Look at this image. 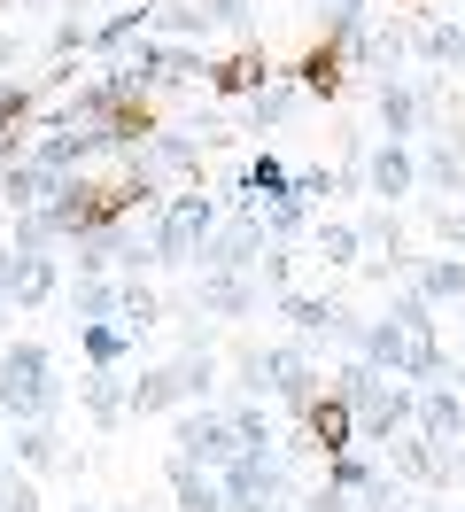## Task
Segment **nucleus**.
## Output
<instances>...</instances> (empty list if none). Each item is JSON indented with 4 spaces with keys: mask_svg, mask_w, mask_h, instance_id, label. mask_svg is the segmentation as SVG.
<instances>
[{
    "mask_svg": "<svg viewBox=\"0 0 465 512\" xmlns=\"http://www.w3.org/2000/svg\"><path fill=\"white\" fill-rule=\"evenodd\" d=\"M55 412H62V381L47 342H8L0 350V419L31 427V419H55Z\"/></svg>",
    "mask_w": 465,
    "mask_h": 512,
    "instance_id": "obj_1",
    "label": "nucleus"
},
{
    "mask_svg": "<svg viewBox=\"0 0 465 512\" xmlns=\"http://www.w3.org/2000/svg\"><path fill=\"white\" fill-rule=\"evenodd\" d=\"M217 233V202L202 187H186V194H171L163 210H155V233H148V256L155 264H194V249Z\"/></svg>",
    "mask_w": 465,
    "mask_h": 512,
    "instance_id": "obj_2",
    "label": "nucleus"
},
{
    "mask_svg": "<svg viewBox=\"0 0 465 512\" xmlns=\"http://www.w3.org/2000/svg\"><path fill=\"white\" fill-rule=\"evenodd\" d=\"M217 489L233 497V512H279L287 505V466H279L272 450H233L217 466Z\"/></svg>",
    "mask_w": 465,
    "mask_h": 512,
    "instance_id": "obj_3",
    "label": "nucleus"
},
{
    "mask_svg": "<svg viewBox=\"0 0 465 512\" xmlns=\"http://www.w3.org/2000/svg\"><path fill=\"white\" fill-rule=\"evenodd\" d=\"M171 443H179L171 458H179V466H202V474H217V466L241 450V443H233V419L210 412V404H202V412H186L179 427H171Z\"/></svg>",
    "mask_w": 465,
    "mask_h": 512,
    "instance_id": "obj_4",
    "label": "nucleus"
},
{
    "mask_svg": "<svg viewBox=\"0 0 465 512\" xmlns=\"http://www.w3.org/2000/svg\"><path fill=\"white\" fill-rule=\"evenodd\" d=\"M256 365H264V388L287 396L295 412H303L310 396H326V373L310 365V342H272V350H256Z\"/></svg>",
    "mask_w": 465,
    "mask_h": 512,
    "instance_id": "obj_5",
    "label": "nucleus"
},
{
    "mask_svg": "<svg viewBox=\"0 0 465 512\" xmlns=\"http://www.w3.org/2000/svg\"><path fill=\"white\" fill-rule=\"evenodd\" d=\"M202 55H194V39H140L132 55H124V78L132 86H179V78H202Z\"/></svg>",
    "mask_w": 465,
    "mask_h": 512,
    "instance_id": "obj_6",
    "label": "nucleus"
},
{
    "mask_svg": "<svg viewBox=\"0 0 465 512\" xmlns=\"http://www.w3.org/2000/svg\"><path fill=\"white\" fill-rule=\"evenodd\" d=\"M295 450H318V458H334V450H357V412H349V396H310L303 404V435Z\"/></svg>",
    "mask_w": 465,
    "mask_h": 512,
    "instance_id": "obj_7",
    "label": "nucleus"
},
{
    "mask_svg": "<svg viewBox=\"0 0 465 512\" xmlns=\"http://www.w3.org/2000/svg\"><path fill=\"white\" fill-rule=\"evenodd\" d=\"M411 427L427 435V443H465V396L442 381H419L411 388Z\"/></svg>",
    "mask_w": 465,
    "mask_h": 512,
    "instance_id": "obj_8",
    "label": "nucleus"
},
{
    "mask_svg": "<svg viewBox=\"0 0 465 512\" xmlns=\"http://www.w3.org/2000/svg\"><path fill=\"white\" fill-rule=\"evenodd\" d=\"M62 295V264L47 249L39 256H24V249H8V303L16 311H39V303H55Z\"/></svg>",
    "mask_w": 465,
    "mask_h": 512,
    "instance_id": "obj_9",
    "label": "nucleus"
},
{
    "mask_svg": "<svg viewBox=\"0 0 465 512\" xmlns=\"http://www.w3.org/2000/svg\"><path fill=\"white\" fill-rule=\"evenodd\" d=\"M202 78H210V94H248V101H256L279 78V63L264 55V47H233V55H217Z\"/></svg>",
    "mask_w": 465,
    "mask_h": 512,
    "instance_id": "obj_10",
    "label": "nucleus"
},
{
    "mask_svg": "<svg viewBox=\"0 0 465 512\" xmlns=\"http://www.w3.org/2000/svg\"><path fill=\"white\" fill-rule=\"evenodd\" d=\"M365 187L380 194L388 210L419 187V156H411V140H380V148H372V156H365Z\"/></svg>",
    "mask_w": 465,
    "mask_h": 512,
    "instance_id": "obj_11",
    "label": "nucleus"
},
{
    "mask_svg": "<svg viewBox=\"0 0 465 512\" xmlns=\"http://www.w3.org/2000/svg\"><path fill=\"white\" fill-rule=\"evenodd\" d=\"M287 86L303 101H334L341 86H349V63H341V39H318V47H303V63L287 70Z\"/></svg>",
    "mask_w": 465,
    "mask_h": 512,
    "instance_id": "obj_12",
    "label": "nucleus"
},
{
    "mask_svg": "<svg viewBox=\"0 0 465 512\" xmlns=\"http://www.w3.org/2000/svg\"><path fill=\"white\" fill-rule=\"evenodd\" d=\"M31 163H39V171H47V179H70V171H78V163L86 156H101V148H93V132L86 125H47V140H39V148H24Z\"/></svg>",
    "mask_w": 465,
    "mask_h": 512,
    "instance_id": "obj_13",
    "label": "nucleus"
},
{
    "mask_svg": "<svg viewBox=\"0 0 465 512\" xmlns=\"http://www.w3.org/2000/svg\"><path fill=\"white\" fill-rule=\"evenodd\" d=\"M256 272H202V295H194V303H202V311H210V319H248V311H256Z\"/></svg>",
    "mask_w": 465,
    "mask_h": 512,
    "instance_id": "obj_14",
    "label": "nucleus"
},
{
    "mask_svg": "<svg viewBox=\"0 0 465 512\" xmlns=\"http://www.w3.org/2000/svg\"><path fill=\"white\" fill-rule=\"evenodd\" d=\"M8 458H16V466H31V474H55V466H62L55 419H31V427H16V435H8Z\"/></svg>",
    "mask_w": 465,
    "mask_h": 512,
    "instance_id": "obj_15",
    "label": "nucleus"
},
{
    "mask_svg": "<svg viewBox=\"0 0 465 512\" xmlns=\"http://www.w3.org/2000/svg\"><path fill=\"white\" fill-rule=\"evenodd\" d=\"M372 109H380V132H388V140H411V132H419V86H403L396 70L380 78V101H372Z\"/></svg>",
    "mask_w": 465,
    "mask_h": 512,
    "instance_id": "obj_16",
    "label": "nucleus"
},
{
    "mask_svg": "<svg viewBox=\"0 0 465 512\" xmlns=\"http://www.w3.org/2000/svg\"><path fill=\"white\" fill-rule=\"evenodd\" d=\"M78 396H86V412H93V427H117V419L132 412V396H124V381H117V365H93L86 381H78Z\"/></svg>",
    "mask_w": 465,
    "mask_h": 512,
    "instance_id": "obj_17",
    "label": "nucleus"
},
{
    "mask_svg": "<svg viewBox=\"0 0 465 512\" xmlns=\"http://www.w3.org/2000/svg\"><path fill=\"white\" fill-rule=\"evenodd\" d=\"M171 497H179V512H233V497L217 489V474L179 466V458H171Z\"/></svg>",
    "mask_w": 465,
    "mask_h": 512,
    "instance_id": "obj_18",
    "label": "nucleus"
},
{
    "mask_svg": "<svg viewBox=\"0 0 465 512\" xmlns=\"http://www.w3.org/2000/svg\"><path fill=\"white\" fill-rule=\"evenodd\" d=\"M47 187H55V179H47L31 156H8V163H0V202H8V210H39Z\"/></svg>",
    "mask_w": 465,
    "mask_h": 512,
    "instance_id": "obj_19",
    "label": "nucleus"
},
{
    "mask_svg": "<svg viewBox=\"0 0 465 512\" xmlns=\"http://www.w3.org/2000/svg\"><path fill=\"white\" fill-rule=\"evenodd\" d=\"M419 179H434V187L465 194V125H458V132H442L427 156H419Z\"/></svg>",
    "mask_w": 465,
    "mask_h": 512,
    "instance_id": "obj_20",
    "label": "nucleus"
},
{
    "mask_svg": "<svg viewBox=\"0 0 465 512\" xmlns=\"http://www.w3.org/2000/svg\"><path fill=\"white\" fill-rule=\"evenodd\" d=\"M419 295H427V303H465V256L458 249L427 256V264H419Z\"/></svg>",
    "mask_w": 465,
    "mask_h": 512,
    "instance_id": "obj_21",
    "label": "nucleus"
},
{
    "mask_svg": "<svg viewBox=\"0 0 465 512\" xmlns=\"http://www.w3.org/2000/svg\"><path fill=\"white\" fill-rule=\"evenodd\" d=\"M78 350H86V365H124V357H132V334H124L117 319H86L78 326Z\"/></svg>",
    "mask_w": 465,
    "mask_h": 512,
    "instance_id": "obj_22",
    "label": "nucleus"
},
{
    "mask_svg": "<svg viewBox=\"0 0 465 512\" xmlns=\"http://www.w3.org/2000/svg\"><path fill=\"white\" fill-rule=\"evenodd\" d=\"M124 396H132V412H179L186 404L179 381H171V365H148L140 381H124Z\"/></svg>",
    "mask_w": 465,
    "mask_h": 512,
    "instance_id": "obj_23",
    "label": "nucleus"
},
{
    "mask_svg": "<svg viewBox=\"0 0 465 512\" xmlns=\"http://www.w3.org/2000/svg\"><path fill=\"white\" fill-rule=\"evenodd\" d=\"M287 187H295V171H287V163H279V156H256V163H248V171H241V194H248V202H256V210H264V202H279V194H287Z\"/></svg>",
    "mask_w": 465,
    "mask_h": 512,
    "instance_id": "obj_24",
    "label": "nucleus"
},
{
    "mask_svg": "<svg viewBox=\"0 0 465 512\" xmlns=\"http://www.w3.org/2000/svg\"><path fill=\"white\" fill-rule=\"evenodd\" d=\"M171 381H179L186 404H202V396L217 388V357L210 350H179V357H171Z\"/></svg>",
    "mask_w": 465,
    "mask_h": 512,
    "instance_id": "obj_25",
    "label": "nucleus"
},
{
    "mask_svg": "<svg viewBox=\"0 0 465 512\" xmlns=\"http://www.w3.org/2000/svg\"><path fill=\"white\" fill-rule=\"evenodd\" d=\"M155 319H163V303H155V288H140V280H124V288H117V326L132 334V342H140V334H148Z\"/></svg>",
    "mask_w": 465,
    "mask_h": 512,
    "instance_id": "obj_26",
    "label": "nucleus"
},
{
    "mask_svg": "<svg viewBox=\"0 0 465 512\" xmlns=\"http://www.w3.org/2000/svg\"><path fill=\"white\" fill-rule=\"evenodd\" d=\"M155 39H202L210 32V24H202V8H194V0H155Z\"/></svg>",
    "mask_w": 465,
    "mask_h": 512,
    "instance_id": "obj_27",
    "label": "nucleus"
},
{
    "mask_svg": "<svg viewBox=\"0 0 465 512\" xmlns=\"http://www.w3.org/2000/svg\"><path fill=\"white\" fill-rule=\"evenodd\" d=\"M70 319H117V288L109 280H70Z\"/></svg>",
    "mask_w": 465,
    "mask_h": 512,
    "instance_id": "obj_28",
    "label": "nucleus"
},
{
    "mask_svg": "<svg viewBox=\"0 0 465 512\" xmlns=\"http://www.w3.org/2000/svg\"><path fill=\"white\" fill-rule=\"evenodd\" d=\"M365 481H372V458H357V450H334V458H326V489H341V497H357Z\"/></svg>",
    "mask_w": 465,
    "mask_h": 512,
    "instance_id": "obj_29",
    "label": "nucleus"
},
{
    "mask_svg": "<svg viewBox=\"0 0 465 512\" xmlns=\"http://www.w3.org/2000/svg\"><path fill=\"white\" fill-rule=\"evenodd\" d=\"M233 443L241 450H272V419H264V404H233Z\"/></svg>",
    "mask_w": 465,
    "mask_h": 512,
    "instance_id": "obj_30",
    "label": "nucleus"
},
{
    "mask_svg": "<svg viewBox=\"0 0 465 512\" xmlns=\"http://www.w3.org/2000/svg\"><path fill=\"white\" fill-rule=\"evenodd\" d=\"M318 256H326V264H357V256H365V233H357V225H318Z\"/></svg>",
    "mask_w": 465,
    "mask_h": 512,
    "instance_id": "obj_31",
    "label": "nucleus"
},
{
    "mask_svg": "<svg viewBox=\"0 0 465 512\" xmlns=\"http://www.w3.org/2000/svg\"><path fill=\"white\" fill-rule=\"evenodd\" d=\"M295 86H264V94H256V132H272V125H287V117H295Z\"/></svg>",
    "mask_w": 465,
    "mask_h": 512,
    "instance_id": "obj_32",
    "label": "nucleus"
},
{
    "mask_svg": "<svg viewBox=\"0 0 465 512\" xmlns=\"http://www.w3.org/2000/svg\"><path fill=\"white\" fill-rule=\"evenodd\" d=\"M86 39H93V24L62 16V24H55V39H47V55H55V63H70V55H86Z\"/></svg>",
    "mask_w": 465,
    "mask_h": 512,
    "instance_id": "obj_33",
    "label": "nucleus"
},
{
    "mask_svg": "<svg viewBox=\"0 0 465 512\" xmlns=\"http://www.w3.org/2000/svg\"><path fill=\"white\" fill-rule=\"evenodd\" d=\"M0 512H39V489L24 474H0Z\"/></svg>",
    "mask_w": 465,
    "mask_h": 512,
    "instance_id": "obj_34",
    "label": "nucleus"
},
{
    "mask_svg": "<svg viewBox=\"0 0 465 512\" xmlns=\"http://www.w3.org/2000/svg\"><path fill=\"white\" fill-rule=\"evenodd\" d=\"M194 8H202V24H248V0H194Z\"/></svg>",
    "mask_w": 465,
    "mask_h": 512,
    "instance_id": "obj_35",
    "label": "nucleus"
},
{
    "mask_svg": "<svg viewBox=\"0 0 465 512\" xmlns=\"http://www.w3.org/2000/svg\"><path fill=\"white\" fill-rule=\"evenodd\" d=\"M434 233H442V249H465V210H434Z\"/></svg>",
    "mask_w": 465,
    "mask_h": 512,
    "instance_id": "obj_36",
    "label": "nucleus"
},
{
    "mask_svg": "<svg viewBox=\"0 0 465 512\" xmlns=\"http://www.w3.org/2000/svg\"><path fill=\"white\" fill-rule=\"evenodd\" d=\"M295 512H349V497H341V489H326V481H318V489H310V497H303V505H295Z\"/></svg>",
    "mask_w": 465,
    "mask_h": 512,
    "instance_id": "obj_37",
    "label": "nucleus"
},
{
    "mask_svg": "<svg viewBox=\"0 0 465 512\" xmlns=\"http://www.w3.org/2000/svg\"><path fill=\"white\" fill-rule=\"evenodd\" d=\"M287 194H303V202H318V194H334V179H326V171H295V187Z\"/></svg>",
    "mask_w": 465,
    "mask_h": 512,
    "instance_id": "obj_38",
    "label": "nucleus"
},
{
    "mask_svg": "<svg viewBox=\"0 0 465 512\" xmlns=\"http://www.w3.org/2000/svg\"><path fill=\"white\" fill-rule=\"evenodd\" d=\"M8 63H16V39H8V32H0V70H8Z\"/></svg>",
    "mask_w": 465,
    "mask_h": 512,
    "instance_id": "obj_39",
    "label": "nucleus"
},
{
    "mask_svg": "<svg viewBox=\"0 0 465 512\" xmlns=\"http://www.w3.org/2000/svg\"><path fill=\"white\" fill-rule=\"evenodd\" d=\"M450 70H465V24H458V55H450Z\"/></svg>",
    "mask_w": 465,
    "mask_h": 512,
    "instance_id": "obj_40",
    "label": "nucleus"
},
{
    "mask_svg": "<svg viewBox=\"0 0 465 512\" xmlns=\"http://www.w3.org/2000/svg\"><path fill=\"white\" fill-rule=\"evenodd\" d=\"M0 474H8V435H0Z\"/></svg>",
    "mask_w": 465,
    "mask_h": 512,
    "instance_id": "obj_41",
    "label": "nucleus"
},
{
    "mask_svg": "<svg viewBox=\"0 0 465 512\" xmlns=\"http://www.w3.org/2000/svg\"><path fill=\"white\" fill-rule=\"evenodd\" d=\"M396 8H427V0H396Z\"/></svg>",
    "mask_w": 465,
    "mask_h": 512,
    "instance_id": "obj_42",
    "label": "nucleus"
},
{
    "mask_svg": "<svg viewBox=\"0 0 465 512\" xmlns=\"http://www.w3.org/2000/svg\"><path fill=\"white\" fill-rule=\"evenodd\" d=\"M458 342H465V319H458Z\"/></svg>",
    "mask_w": 465,
    "mask_h": 512,
    "instance_id": "obj_43",
    "label": "nucleus"
},
{
    "mask_svg": "<svg viewBox=\"0 0 465 512\" xmlns=\"http://www.w3.org/2000/svg\"><path fill=\"white\" fill-rule=\"evenodd\" d=\"M279 512H295V505H279Z\"/></svg>",
    "mask_w": 465,
    "mask_h": 512,
    "instance_id": "obj_44",
    "label": "nucleus"
},
{
    "mask_svg": "<svg viewBox=\"0 0 465 512\" xmlns=\"http://www.w3.org/2000/svg\"><path fill=\"white\" fill-rule=\"evenodd\" d=\"M78 512H93V505H78Z\"/></svg>",
    "mask_w": 465,
    "mask_h": 512,
    "instance_id": "obj_45",
    "label": "nucleus"
}]
</instances>
